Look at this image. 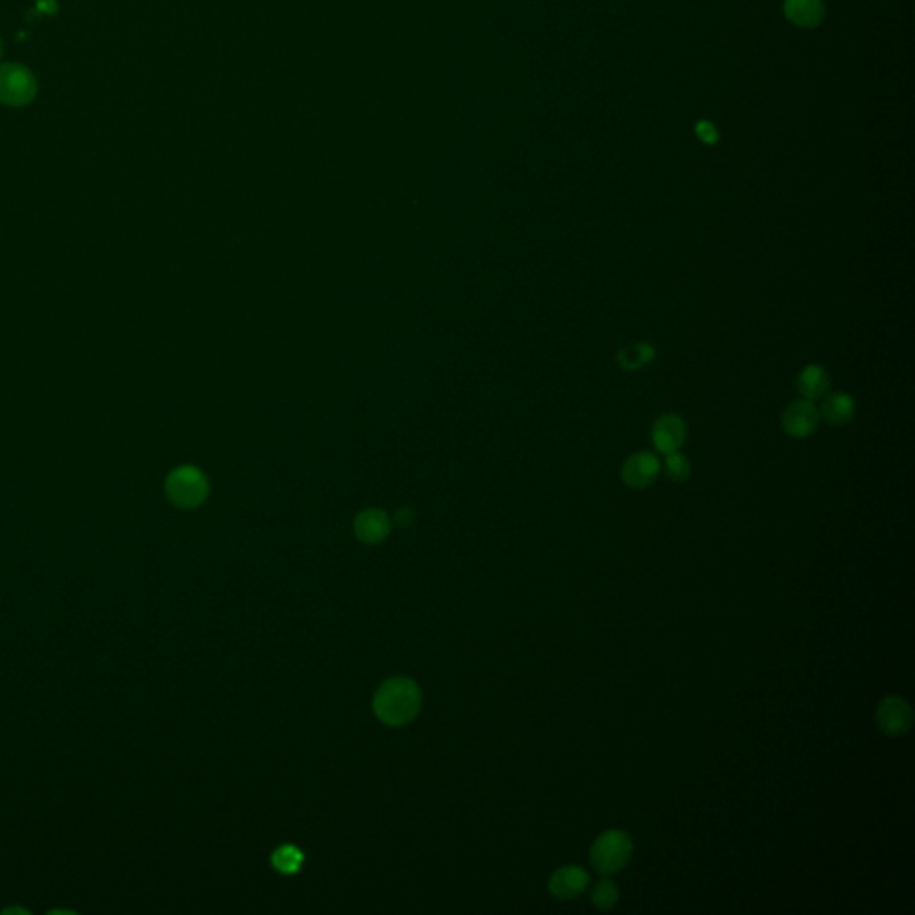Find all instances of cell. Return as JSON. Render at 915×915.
<instances>
[{
  "label": "cell",
  "instance_id": "obj_1",
  "mask_svg": "<svg viewBox=\"0 0 915 915\" xmlns=\"http://www.w3.org/2000/svg\"><path fill=\"white\" fill-rule=\"evenodd\" d=\"M423 706L419 685L405 676L386 680L374 696V713L386 726H405L412 722Z\"/></svg>",
  "mask_w": 915,
  "mask_h": 915
},
{
  "label": "cell",
  "instance_id": "obj_2",
  "mask_svg": "<svg viewBox=\"0 0 915 915\" xmlns=\"http://www.w3.org/2000/svg\"><path fill=\"white\" fill-rule=\"evenodd\" d=\"M634 856V841L621 830L601 834L590 847V862L594 869L605 876L624 869Z\"/></svg>",
  "mask_w": 915,
  "mask_h": 915
},
{
  "label": "cell",
  "instance_id": "obj_3",
  "mask_svg": "<svg viewBox=\"0 0 915 915\" xmlns=\"http://www.w3.org/2000/svg\"><path fill=\"white\" fill-rule=\"evenodd\" d=\"M167 495L179 508H197L208 495V480L194 467L176 469L167 480Z\"/></svg>",
  "mask_w": 915,
  "mask_h": 915
},
{
  "label": "cell",
  "instance_id": "obj_4",
  "mask_svg": "<svg viewBox=\"0 0 915 915\" xmlns=\"http://www.w3.org/2000/svg\"><path fill=\"white\" fill-rule=\"evenodd\" d=\"M38 82L33 71L18 63L0 65V102L7 106H25L34 100Z\"/></svg>",
  "mask_w": 915,
  "mask_h": 915
},
{
  "label": "cell",
  "instance_id": "obj_5",
  "mask_svg": "<svg viewBox=\"0 0 915 915\" xmlns=\"http://www.w3.org/2000/svg\"><path fill=\"white\" fill-rule=\"evenodd\" d=\"M912 722H914L912 706L903 698L898 696L885 698L876 708V724L885 735L891 737L903 735L910 729Z\"/></svg>",
  "mask_w": 915,
  "mask_h": 915
},
{
  "label": "cell",
  "instance_id": "obj_6",
  "mask_svg": "<svg viewBox=\"0 0 915 915\" xmlns=\"http://www.w3.org/2000/svg\"><path fill=\"white\" fill-rule=\"evenodd\" d=\"M819 419H821V414L815 408L814 401L803 399V401L792 403L783 412L781 425L788 436L803 440V438H808L810 434L815 433V429L819 427Z\"/></svg>",
  "mask_w": 915,
  "mask_h": 915
},
{
  "label": "cell",
  "instance_id": "obj_7",
  "mask_svg": "<svg viewBox=\"0 0 915 915\" xmlns=\"http://www.w3.org/2000/svg\"><path fill=\"white\" fill-rule=\"evenodd\" d=\"M651 440H653L654 449L660 454L667 456V454L676 453L683 447V443L687 440V425L681 417H678L674 414H667V415L660 417L653 425Z\"/></svg>",
  "mask_w": 915,
  "mask_h": 915
},
{
  "label": "cell",
  "instance_id": "obj_8",
  "mask_svg": "<svg viewBox=\"0 0 915 915\" xmlns=\"http://www.w3.org/2000/svg\"><path fill=\"white\" fill-rule=\"evenodd\" d=\"M660 462L653 453H634L623 465V481L630 489H647L660 474Z\"/></svg>",
  "mask_w": 915,
  "mask_h": 915
},
{
  "label": "cell",
  "instance_id": "obj_9",
  "mask_svg": "<svg viewBox=\"0 0 915 915\" xmlns=\"http://www.w3.org/2000/svg\"><path fill=\"white\" fill-rule=\"evenodd\" d=\"M588 882L590 878L585 872V869L577 865H565L555 871L553 876L549 878V892L562 901L574 900L586 891Z\"/></svg>",
  "mask_w": 915,
  "mask_h": 915
},
{
  "label": "cell",
  "instance_id": "obj_10",
  "mask_svg": "<svg viewBox=\"0 0 915 915\" xmlns=\"http://www.w3.org/2000/svg\"><path fill=\"white\" fill-rule=\"evenodd\" d=\"M390 528L392 522L388 515L376 508L361 511L354 520V533L357 540L367 546L381 544L390 535Z\"/></svg>",
  "mask_w": 915,
  "mask_h": 915
},
{
  "label": "cell",
  "instance_id": "obj_11",
  "mask_svg": "<svg viewBox=\"0 0 915 915\" xmlns=\"http://www.w3.org/2000/svg\"><path fill=\"white\" fill-rule=\"evenodd\" d=\"M785 14L799 27H815L824 18L823 0H785Z\"/></svg>",
  "mask_w": 915,
  "mask_h": 915
},
{
  "label": "cell",
  "instance_id": "obj_12",
  "mask_svg": "<svg viewBox=\"0 0 915 915\" xmlns=\"http://www.w3.org/2000/svg\"><path fill=\"white\" fill-rule=\"evenodd\" d=\"M830 388V374L821 365H808L797 377V390L808 401L821 399Z\"/></svg>",
  "mask_w": 915,
  "mask_h": 915
},
{
  "label": "cell",
  "instance_id": "obj_13",
  "mask_svg": "<svg viewBox=\"0 0 915 915\" xmlns=\"http://www.w3.org/2000/svg\"><path fill=\"white\" fill-rule=\"evenodd\" d=\"M854 401L849 394L837 392L832 394L824 405H823V417L832 424V425H844L853 421L854 417Z\"/></svg>",
  "mask_w": 915,
  "mask_h": 915
},
{
  "label": "cell",
  "instance_id": "obj_14",
  "mask_svg": "<svg viewBox=\"0 0 915 915\" xmlns=\"http://www.w3.org/2000/svg\"><path fill=\"white\" fill-rule=\"evenodd\" d=\"M304 854L295 845H281L272 854V865L282 874H295L302 865Z\"/></svg>",
  "mask_w": 915,
  "mask_h": 915
},
{
  "label": "cell",
  "instance_id": "obj_15",
  "mask_svg": "<svg viewBox=\"0 0 915 915\" xmlns=\"http://www.w3.org/2000/svg\"><path fill=\"white\" fill-rule=\"evenodd\" d=\"M617 901H619V889H617V885L612 880L605 878V880H601L594 887V891H592V905L596 909H599V910H610V909H614L617 905Z\"/></svg>",
  "mask_w": 915,
  "mask_h": 915
},
{
  "label": "cell",
  "instance_id": "obj_16",
  "mask_svg": "<svg viewBox=\"0 0 915 915\" xmlns=\"http://www.w3.org/2000/svg\"><path fill=\"white\" fill-rule=\"evenodd\" d=\"M653 357H654V351L647 344H638V346L619 352V363L626 370H636V368L643 367L645 363H649Z\"/></svg>",
  "mask_w": 915,
  "mask_h": 915
},
{
  "label": "cell",
  "instance_id": "obj_17",
  "mask_svg": "<svg viewBox=\"0 0 915 915\" xmlns=\"http://www.w3.org/2000/svg\"><path fill=\"white\" fill-rule=\"evenodd\" d=\"M665 474L672 481H685L691 476V462L681 453H671L665 458Z\"/></svg>",
  "mask_w": 915,
  "mask_h": 915
},
{
  "label": "cell",
  "instance_id": "obj_18",
  "mask_svg": "<svg viewBox=\"0 0 915 915\" xmlns=\"http://www.w3.org/2000/svg\"><path fill=\"white\" fill-rule=\"evenodd\" d=\"M412 519H414V515H412V511H410L408 508L401 510V511L397 513V517H396V520H397L401 526H408V524L412 522Z\"/></svg>",
  "mask_w": 915,
  "mask_h": 915
},
{
  "label": "cell",
  "instance_id": "obj_19",
  "mask_svg": "<svg viewBox=\"0 0 915 915\" xmlns=\"http://www.w3.org/2000/svg\"><path fill=\"white\" fill-rule=\"evenodd\" d=\"M0 54H2V42H0Z\"/></svg>",
  "mask_w": 915,
  "mask_h": 915
}]
</instances>
